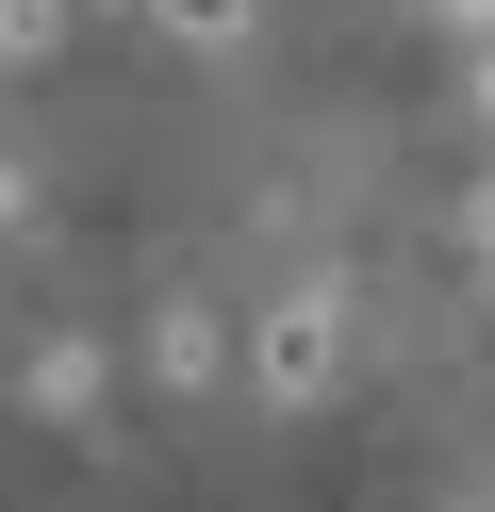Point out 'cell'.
Wrapping results in <instances>:
<instances>
[{
    "label": "cell",
    "mask_w": 495,
    "mask_h": 512,
    "mask_svg": "<svg viewBox=\"0 0 495 512\" xmlns=\"http://www.w3.org/2000/svg\"><path fill=\"white\" fill-rule=\"evenodd\" d=\"M248 364L281 380V397H314V380H330V314H264V347H248Z\"/></svg>",
    "instance_id": "6da1fadb"
},
{
    "label": "cell",
    "mask_w": 495,
    "mask_h": 512,
    "mask_svg": "<svg viewBox=\"0 0 495 512\" xmlns=\"http://www.w3.org/2000/svg\"><path fill=\"white\" fill-rule=\"evenodd\" d=\"M132 17H165V34H182V50H231V34H248V17H264V0H132Z\"/></svg>",
    "instance_id": "7a4b0ae2"
},
{
    "label": "cell",
    "mask_w": 495,
    "mask_h": 512,
    "mask_svg": "<svg viewBox=\"0 0 495 512\" xmlns=\"http://www.w3.org/2000/svg\"><path fill=\"white\" fill-rule=\"evenodd\" d=\"M479 232H495V199H479Z\"/></svg>",
    "instance_id": "3957f363"
},
{
    "label": "cell",
    "mask_w": 495,
    "mask_h": 512,
    "mask_svg": "<svg viewBox=\"0 0 495 512\" xmlns=\"http://www.w3.org/2000/svg\"><path fill=\"white\" fill-rule=\"evenodd\" d=\"M479 34H495V17H479ZM479 83H495V67H479Z\"/></svg>",
    "instance_id": "277c9868"
}]
</instances>
